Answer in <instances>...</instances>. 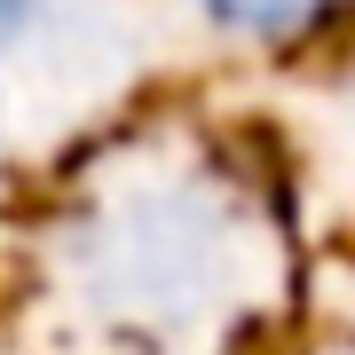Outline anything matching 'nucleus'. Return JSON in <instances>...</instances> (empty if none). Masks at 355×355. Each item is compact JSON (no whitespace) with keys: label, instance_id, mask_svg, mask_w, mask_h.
I'll list each match as a JSON object with an SVG mask.
<instances>
[{"label":"nucleus","instance_id":"7ed1b4c3","mask_svg":"<svg viewBox=\"0 0 355 355\" xmlns=\"http://www.w3.org/2000/svg\"><path fill=\"white\" fill-rule=\"evenodd\" d=\"M190 8L245 40H292V32H316L324 16H340L347 0H190Z\"/></svg>","mask_w":355,"mask_h":355},{"label":"nucleus","instance_id":"f257e3e1","mask_svg":"<svg viewBox=\"0 0 355 355\" xmlns=\"http://www.w3.org/2000/svg\"><path fill=\"white\" fill-rule=\"evenodd\" d=\"M261 198L205 150H142L87 182L55 245L64 316L103 355H221L268 300Z\"/></svg>","mask_w":355,"mask_h":355},{"label":"nucleus","instance_id":"f03ea898","mask_svg":"<svg viewBox=\"0 0 355 355\" xmlns=\"http://www.w3.org/2000/svg\"><path fill=\"white\" fill-rule=\"evenodd\" d=\"M111 55L103 0H0V119H55L103 95Z\"/></svg>","mask_w":355,"mask_h":355}]
</instances>
